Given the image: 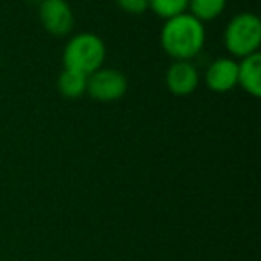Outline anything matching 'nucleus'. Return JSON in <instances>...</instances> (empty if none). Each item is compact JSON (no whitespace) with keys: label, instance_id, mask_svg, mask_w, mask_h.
Masks as SVG:
<instances>
[{"label":"nucleus","instance_id":"nucleus-1","mask_svg":"<svg viewBox=\"0 0 261 261\" xmlns=\"http://www.w3.org/2000/svg\"><path fill=\"white\" fill-rule=\"evenodd\" d=\"M161 47L174 61H190L204 47L206 29L204 23L199 22L190 13L172 16L165 20L161 29Z\"/></svg>","mask_w":261,"mask_h":261},{"label":"nucleus","instance_id":"nucleus-2","mask_svg":"<svg viewBox=\"0 0 261 261\" xmlns=\"http://www.w3.org/2000/svg\"><path fill=\"white\" fill-rule=\"evenodd\" d=\"M106 59V45L100 36L93 33H79L70 38L63 50L65 68L83 72L86 75L102 68Z\"/></svg>","mask_w":261,"mask_h":261},{"label":"nucleus","instance_id":"nucleus-3","mask_svg":"<svg viewBox=\"0 0 261 261\" xmlns=\"http://www.w3.org/2000/svg\"><path fill=\"white\" fill-rule=\"evenodd\" d=\"M224 45L234 58L256 54L261 45V20L254 13H238L224 31Z\"/></svg>","mask_w":261,"mask_h":261},{"label":"nucleus","instance_id":"nucleus-4","mask_svg":"<svg viewBox=\"0 0 261 261\" xmlns=\"http://www.w3.org/2000/svg\"><path fill=\"white\" fill-rule=\"evenodd\" d=\"M127 77L120 70L98 68L88 75L86 93L97 102H115L125 95Z\"/></svg>","mask_w":261,"mask_h":261},{"label":"nucleus","instance_id":"nucleus-5","mask_svg":"<svg viewBox=\"0 0 261 261\" xmlns=\"http://www.w3.org/2000/svg\"><path fill=\"white\" fill-rule=\"evenodd\" d=\"M41 27L52 36H68L73 29V11L66 0H41L38 9Z\"/></svg>","mask_w":261,"mask_h":261},{"label":"nucleus","instance_id":"nucleus-6","mask_svg":"<svg viewBox=\"0 0 261 261\" xmlns=\"http://www.w3.org/2000/svg\"><path fill=\"white\" fill-rule=\"evenodd\" d=\"M199 70L192 61H174L167 70L165 83L172 95L177 97H186L193 93L199 86Z\"/></svg>","mask_w":261,"mask_h":261},{"label":"nucleus","instance_id":"nucleus-7","mask_svg":"<svg viewBox=\"0 0 261 261\" xmlns=\"http://www.w3.org/2000/svg\"><path fill=\"white\" fill-rule=\"evenodd\" d=\"M206 86L215 93H227L238 84V63L231 58H218L204 73Z\"/></svg>","mask_w":261,"mask_h":261},{"label":"nucleus","instance_id":"nucleus-8","mask_svg":"<svg viewBox=\"0 0 261 261\" xmlns=\"http://www.w3.org/2000/svg\"><path fill=\"white\" fill-rule=\"evenodd\" d=\"M238 84L252 97L261 95V54H250L238 63Z\"/></svg>","mask_w":261,"mask_h":261},{"label":"nucleus","instance_id":"nucleus-9","mask_svg":"<svg viewBox=\"0 0 261 261\" xmlns=\"http://www.w3.org/2000/svg\"><path fill=\"white\" fill-rule=\"evenodd\" d=\"M88 75L72 68H65L58 77V90L66 98H81L86 93Z\"/></svg>","mask_w":261,"mask_h":261},{"label":"nucleus","instance_id":"nucleus-10","mask_svg":"<svg viewBox=\"0 0 261 261\" xmlns=\"http://www.w3.org/2000/svg\"><path fill=\"white\" fill-rule=\"evenodd\" d=\"M227 0H188V13L199 22L206 23L220 16Z\"/></svg>","mask_w":261,"mask_h":261},{"label":"nucleus","instance_id":"nucleus-11","mask_svg":"<svg viewBox=\"0 0 261 261\" xmlns=\"http://www.w3.org/2000/svg\"><path fill=\"white\" fill-rule=\"evenodd\" d=\"M149 9H152L160 18L168 20L188 13V0H149Z\"/></svg>","mask_w":261,"mask_h":261},{"label":"nucleus","instance_id":"nucleus-12","mask_svg":"<svg viewBox=\"0 0 261 261\" xmlns=\"http://www.w3.org/2000/svg\"><path fill=\"white\" fill-rule=\"evenodd\" d=\"M116 4L127 15H142L149 9V0H116Z\"/></svg>","mask_w":261,"mask_h":261}]
</instances>
